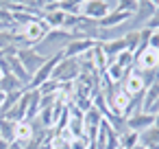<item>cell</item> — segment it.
Returning a JSON list of instances; mask_svg holds the SVG:
<instances>
[{
	"label": "cell",
	"instance_id": "obj_14",
	"mask_svg": "<svg viewBox=\"0 0 159 149\" xmlns=\"http://www.w3.org/2000/svg\"><path fill=\"white\" fill-rule=\"evenodd\" d=\"M22 88H26V86L18 77H13V75H2V79H0V90H2L5 94L16 92V90H22Z\"/></svg>",
	"mask_w": 159,
	"mask_h": 149
},
{
	"label": "cell",
	"instance_id": "obj_18",
	"mask_svg": "<svg viewBox=\"0 0 159 149\" xmlns=\"http://www.w3.org/2000/svg\"><path fill=\"white\" fill-rule=\"evenodd\" d=\"M9 149H24V147H22V145H20V142H16V140H13V142H11V145H9Z\"/></svg>",
	"mask_w": 159,
	"mask_h": 149
},
{
	"label": "cell",
	"instance_id": "obj_15",
	"mask_svg": "<svg viewBox=\"0 0 159 149\" xmlns=\"http://www.w3.org/2000/svg\"><path fill=\"white\" fill-rule=\"evenodd\" d=\"M0 138H2L5 142H13L16 140V121L0 118Z\"/></svg>",
	"mask_w": 159,
	"mask_h": 149
},
{
	"label": "cell",
	"instance_id": "obj_25",
	"mask_svg": "<svg viewBox=\"0 0 159 149\" xmlns=\"http://www.w3.org/2000/svg\"><path fill=\"white\" fill-rule=\"evenodd\" d=\"M157 149H159V147H157Z\"/></svg>",
	"mask_w": 159,
	"mask_h": 149
},
{
	"label": "cell",
	"instance_id": "obj_13",
	"mask_svg": "<svg viewBox=\"0 0 159 149\" xmlns=\"http://www.w3.org/2000/svg\"><path fill=\"white\" fill-rule=\"evenodd\" d=\"M66 11L61 9H55V11H44V20L50 29H63V22H66Z\"/></svg>",
	"mask_w": 159,
	"mask_h": 149
},
{
	"label": "cell",
	"instance_id": "obj_17",
	"mask_svg": "<svg viewBox=\"0 0 159 149\" xmlns=\"http://www.w3.org/2000/svg\"><path fill=\"white\" fill-rule=\"evenodd\" d=\"M87 145H89V140L85 136H76L68 142V149H87Z\"/></svg>",
	"mask_w": 159,
	"mask_h": 149
},
{
	"label": "cell",
	"instance_id": "obj_23",
	"mask_svg": "<svg viewBox=\"0 0 159 149\" xmlns=\"http://www.w3.org/2000/svg\"><path fill=\"white\" fill-rule=\"evenodd\" d=\"M137 2H139V0H137Z\"/></svg>",
	"mask_w": 159,
	"mask_h": 149
},
{
	"label": "cell",
	"instance_id": "obj_5",
	"mask_svg": "<svg viewBox=\"0 0 159 149\" xmlns=\"http://www.w3.org/2000/svg\"><path fill=\"white\" fill-rule=\"evenodd\" d=\"M18 59L22 62V66H24V70L29 72V77H33V75L46 64V59H44L33 46H29V48H20V51H18Z\"/></svg>",
	"mask_w": 159,
	"mask_h": 149
},
{
	"label": "cell",
	"instance_id": "obj_4",
	"mask_svg": "<svg viewBox=\"0 0 159 149\" xmlns=\"http://www.w3.org/2000/svg\"><path fill=\"white\" fill-rule=\"evenodd\" d=\"M131 99L133 97H142L144 94V90H146V83H144V75L139 72V70H135V68H131L124 77H122V81L118 83Z\"/></svg>",
	"mask_w": 159,
	"mask_h": 149
},
{
	"label": "cell",
	"instance_id": "obj_24",
	"mask_svg": "<svg viewBox=\"0 0 159 149\" xmlns=\"http://www.w3.org/2000/svg\"><path fill=\"white\" fill-rule=\"evenodd\" d=\"M157 9H159V7H157Z\"/></svg>",
	"mask_w": 159,
	"mask_h": 149
},
{
	"label": "cell",
	"instance_id": "obj_21",
	"mask_svg": "<svg viewBox=\"0 0 159 149\" xmlns=\"http://www.w3.org/2000/svg\"><path fill=\"white\" fill-rule=\"evenodd\" d=\"M150 5H155V7H159V0H148Z\"/></svg>",
	"mask_w": 159,
	"mask_h": 149
},
{
	"label": "cell",
	"instance_id": "obj_9",
	"mask_svg": "<svg viewBox=\"0 0 159 149\" xmlns=\"http://www.w3.org/2000/svg\"><path fill=\"white\" fill-rule=\"evenodd\" d=\"M126 125H129L131 132L142 134L144 129H148V127L155 125V114H150V112H137V114H133V116L126 118Z\"/></svg>",
	"mask_w": 159,
	"mask_h": 149
},
{
	"label": "cell",
	"instance_id": "obj_2",
	"mask_svg": "<svg viewBox=\"0 0 159 149\" xmlns=\"http://www.w3.org/2000/svg\"><path fill=\"white\" fill-rule=\"evenodd\" d=\"M133 68L139 72H148V70H157L159 68V48L155 46H142L133 53Z\"/></svg>",
	"mask_w": 159,
	"mask_h": 149
},
{
	"label": "cell",
	"instance_id": "obj_6",
	"mask_svg": "<svg viewBox=\"0 0 159 149\" xmlns=\"http://www.w3.org/2000/svg\"><path fill=\"white\" fill-rule=\"evenodd\" d=\"M63 55H55V57H50V59H46V64L31 77V81H29V86H26V90H39L48 79H52V70H55V66H57V62L61 59Z\"/></svg>",
	"mask_w": 159,
	"mask_h": 149
},
{
	"label": "cell",
	"instance_id": "obj_16",
	"mask_svg": "<svg viewBox=\"0 0 159 149\" xmlns=\"http://www.w3.org/2000/svg\"><path fill=\"white\" fill-rule=\"evenodd\" d=\"M135 145H139V134L126 129L124 134H120V149H133Z\"/></svg>",
	"mask_w": 159,
	"mask_h": 149
},
{
	"label": "cell",
	"instance_id": "obj_10",
	"mask_svg": "<svg viewBox=\"0 0 159 149\" xmlns=\"http://www.w3.org/2000/svg\"><path fill=\"white\" fill-rule=\"evenodd\" d=\"M100 48H102V53H105L107 62H111V59H116L120 53H124V51H126V42H124V37H118V40L102 42V44H100Z\"/></svg>",
	"mask_w": 159,
	"mask_h": 149
},
{
	"label": "cell",
	"instance_id": "obj_11",
	"mask_svg": "<svg viewBox=\"0 0 159 149\" xmlns=\"http://www.w3.org/2000/svg\"><path fill=\"white\" fill-rule=\"evenodd\" d=\"M139 145L146 147V149H157V147H159V127L152 125V127L144 129V132L139 134Z\"/></svg>",
	"mask_w": 159,
	"mask_h": 149
},
{
	"label": "cell",
	"instance_id": "obj_12",
	"mask_svg": "<svg viewBox=\"0 0 159 149\" xmlns=\"http://www.w3.org/2000/svg\"><path fill=\"white\" fill-rule=\"evenodd\" d=\"M33 138V125H31V121H18L16 123V142H20V145H26L29 140Z\"/></svg>",
	"mask_w": 159,
	"mask_h": 149
},
{
	"label": "cell",
	"instance_id": "obj_3",
	"mask_svg": "<svg viewBox=\"0 0 159 149\" xmlns=\"http://www.w3.org/2000/svg\"><path fill=\"white\" fill-rule=\"evenodd\" d=\"M81 75V62L79 57H61L52 70V79L59 81V83H68V81H74L76 77Z\"/></svg>",
	"mask_w": 159,
	"mask_h": 149
},
{
	"label": "cell",
	"instance_id": "obj_19",
	"mask_svg": "<svg viewBox=\"0 0 159 149\" xmlns=\"http://www.w3.org/2000/svg\"><path fill=\"white\" fill-rule=\"evenodd\" d=\"M2 103H5V92L0 90V107H2Z\"/></svg>",
	"mask_w": 159,
	"mask_h": 149
},
{
	"label": "cell",
	"instance_id": "obj_20",
	"mask_svg": "<svg viewBox=\"0 0 159 149\" xmlns=\"http://www.w3.org/2000/svg\"><path fill=\"white\" fill-rule=\"evenodd\" d=\"M87 149H98V147H96V142H92V140H89V145H87Z\"/></svg>",
	"mask_w": 159,
	"mask_h": 149
},
{
	"label": "cell",
	"instance_id": "obj_22",
	"mask_svg": "<svg viewBox=\"0 0 159 149\" xmlns=\"http://www.w3.org/2000/svg\"><path fill=\"white\" fill-rule=\"evenodd\" d=\"M0 79H2V72H0Z\"/></svg>",
	"mask_w": 159,
	"mask_h": 149
},
{
	"label": "cell",
	"instance_id": "obj_1",
	"mask_svg": "<svg viewBox=\"0 0 159 149\" xmlns=\"http://www.w3.org/2000/svg\"><path fill=\"white\" fill-rule=\"evenodd\" d=\"M74 37H76V35H74V33H70V31L52 29V31H48V35H46L39 44H35L33 48H35L44 59H50V57H55V55H61V53H63V48H66Z\"/></svg>",
	"mask_w": 159,
	"mask_h": 149
},
{
	"label": "cell",
	"instance_id": "obj_7",
	"mask_svg": "<svg viewBox=\"0 0 159 149\" xmlns=\"http://www.w3.org/2000/svg\"><path fill=\"white\" fill-rule=\"evenodd\" d=\"M83 121H85V138L87 140H94L96 136H98V129H100V125H102V121H105V116L100 114V110L98 107H89L85 114H83Z\"/></svg>",
	"mask_w": 159,
	"mask_h": 149
},
{
	"label": "cell",
	"instance_id": "obj_8",
	"mask_svg": "<svg viewBox=\"0 0 159 149\" xmlns=\"http://www.w3.org/2000/svg\"><path fill=\"white\" fill-rule=\"evenodd\" d=\"M94 40H87V37H74L66 48H63V57H81L83 53H87V51H92L94 48Z\"/></svg>",
	"mask_w": 159,
	"mask_h": 149
}]
</instances>
